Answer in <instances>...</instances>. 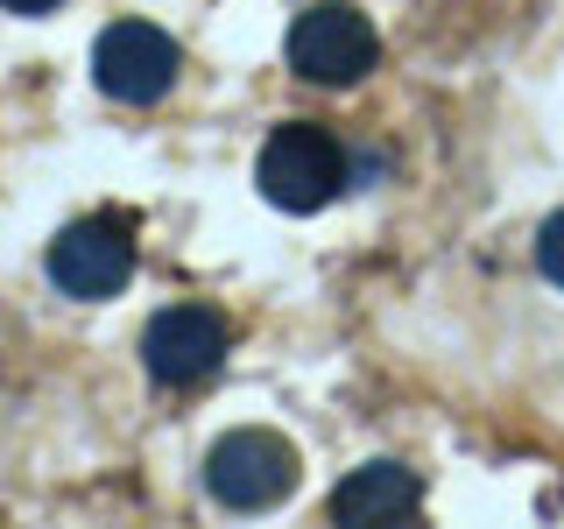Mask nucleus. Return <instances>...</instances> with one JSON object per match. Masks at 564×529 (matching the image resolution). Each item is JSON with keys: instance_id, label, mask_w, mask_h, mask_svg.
Masks as SVG:
<instances>
[{"instance_id": "nucleus-5", "label": "nucleus", "mask_w": 564, "mask_h": 529, "mask_svg": "<svg viewBox=\"0 0 564 529\" xmlns=\"http://www.w3.org/2000/svg\"><path fill=\"white\" fill-rule=\"evenodd\" d=\"M176 71H184V50L155 22H113V29H99V43H93V78H99V93L120 99V106H155L176 85Z\"/></svg>"}, {"instance_id": "nucleus-7", "label": "nucleus", "mask_w": 564, "mask_h": 529, "mask_svg": "<svg viewBox=\"0 0 564 529\" xmlns=\"http://www.w3.org/2000/svg\"><path fill=\"white\" fill-rule=\"evenodd\" d=\"M416 501H423V481L410 466L367 458V466H352L332 487V522H402V516H416Z\"/></svg>"}, {"instance_id": "nucleus-9", "label": "nucleus", "mask_w": 564, "mask_h": 529, "mask_svg": "<svg viewBox=\"0 0 564 529\" xmlns=\"http://www.w3.org/2000/svg\"><path fill=\"white\" fill-rule=\"evenodd\" d=\"M0 8H8V14H50L57 0H0Z\"/></svg>"}, {"instance_id": "nucleus-3", "label": "nucleus", "mask_w": 564, "mask_h": 529, "mask_svg": "<svg viewBox=\"0 0 564 529\" xmlns=\"http://www.w3.org/2000/svg\"><path fill=\"white\" fill-rule=\"evenodd\" d=\"M290 487H296V445L275 431H226L205 452V494L219 508L261 516V508L290 501Z\"/></svg>"}, {"instance_id": "nucleus-8", "label": "nucleus", "mask_w": 564, "mask_h": 529, "mask_svg": "<svg viewBox=\"0 0 564 529\" xmlns=\"http://www.w3.org/2000/svg\"><path fill=\"white\" fill-rule=\"evenodd\" d=\"M536 269L564 290V212H551V219H543V234H536Z\"/></svg>"}, {"instance_id": "nucleus-6", "label": "nucleus", "mask_w": 564, "mask_h": 529, "mask_svg": "<svg viewBox=\"0 0 564 529\" xmlns=\"http://www.w3.org/2000/svg\"><path fill=\"white\" fill-rule=\"evenodd\" d=\"M226 346H234V332H226L219 311L170 304V311L149 317V332H141V367H149L155 381H170V388H191L226 360Z\"/></svg>"}, {"instance_id": "nucleus-1", "label": "nucleus", "mask_w": 564, "mask_h": 529, "mask_svg": "<svg viewBox=\"0 0 564 529\" xmlns=\"http://www.w3.org/2000/svg\"><path fill=\"white\" fill-rule=\"evenodd\" d=\"M346 149L332 128L317 120H282V128L261 141V163H254V184L261 198L282 205V212H325L332 198L346 191Z\"/></svg>"}, {"instance_id": "nucleus-2", "label": "nucleus", "mask_w": 564, "mask_h": 529, "mask_svg": "<svg viewBox=\"0 0 564 529\" xmlns=\"http://www.w3.org/2000/svg\"><path fill=\"white\" fill-rule=\"evenodd\" d=\"M141 219L134 212H85L70 219L57 240H50V282L78 304H99V296L128 290L134 261H141Z\"/></svg>"}, {"instance_id": "nucleus-4", "label": "nucleus", "mask_w": 564, "mask_h": 529, "mask_svg": "<svg viewBox=\"0 0 564 529\" xmlns=\"http://www.w3.org/2000/svg\"><path fill=\"white\" fill-rule=\"evenodd\" d=\"M381 57V35L352 0H317L290 29V71L311 85H360Z\"/></svg>"}]
</instances>
